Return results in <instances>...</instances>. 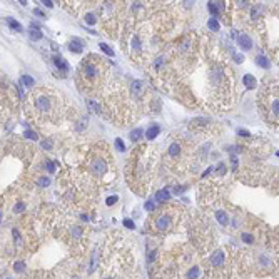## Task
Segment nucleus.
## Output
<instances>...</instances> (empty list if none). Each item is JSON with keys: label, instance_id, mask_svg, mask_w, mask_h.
I'll return each mask as SVG.
<instances>
[{"label": "nucleus", "instance_id": "nucleus-1", "mask_svg": "<svg viewBox=\"0 0 279 279\" xmlns=\"http://www.w3.org/2000/svg\"><path fill=\"white\" fill-rule=\"evenodd\" d=\"M269 90H271L269 95L263 94V97H261V100H263L261 107L264 112H268L269 121H279V87L272 85Z\"/></svg>", "mask_w": 279, "mask_h": 279}, {"label": "nucleus", "instance_id": "nucleus-2", "mask_svg": "<svg viewBox=\"0 0 279 279\" xmlns=\"http://www.w3.org/2000/svg\"><path fill=\"white\" fill-rule=\"evenodd\" d=\"M50 97H54V95H48V94H45V92H42V90H37L34 94V105L40 114L52 112V107H54V105H52Z\"/></svg>", "mask_w": 279, "mask_h": 279}, {"label": "nucleus", "instance_id": "nucleus-3", "mask_svg": "<svg viewBox=\"0 0 279 279\" xmlns=\"http://www.w3.org/2000/svg\"><path fill=\"white\" fill-rule=\"evenodd\" d=\"M82 72L87 80H90V82H95V79L99 77V67L95 64H92V62H85L82 65Z\"/></svg>", "mask_w": 279, "mask_h": 279}, {"label": "nucleus", "instance_id": "nucleus-4", "mask_svg": "<svg viewBox=\"0 0 279 279\" xmlns=\"http://www.w3.org/2000/svg\"><path fill=\"white\" fill-rule=\"evenodd\" d=\"M169 222H171L169 214H161L156 219V229H157V231H161V232H164L167 227H169Z\"/></svg>", "mask_w": 279, "mask_h": 279}, {"label": "nucleus", "instance_id": "nucleus-5", "mask_svg": "<svg viewBox=\"0 0 279 279\" xmlns=\"http://www.w3.org/2000/svg\"><path fill=\"white\" fill-rule=\"evenodd\" d=\"M92 169H94V172L97 176H104L105 171H107V162L97 157V161H94V164H92Z\"/></svg>", "mask_w": 279, "mask_h": 279}, {"label": "nucleus", "instance_id": "nucleus-6", "mask_svg": "<svg viewBox=\"0 0 279 279\" xmlns=\"http://www.w3.org/2000/svg\"><path fill=\"white\" fill-rule=\"evenodd\" d=\"M237 43H239V47L241 48H244V50H249V48L252 47V40H251V37L247 34H241L237 37Z\"/></svg>", "mask_w": 279, "mask_h": 279}, {"label": "nucleus", "instance_id": "nucleus-7", "mask_svg": "<svg viewBox=\"0 0 279 279\" xmlns=\"http://www.w3.org/2000/svg\"><path fill=\"white\" fill-rule=\"evenodd\" d=\"M69 48L72 52H75V54H80V52L84 50V43L80 40H77V39H74V40L69 42Z\"/></svg>", "mask_w": 279, "mask_h": 279}, {"label": "nucleus", "instance_id": "nucleus-8", "mask_svg": "<svg viewBox=\"0 0 279 279\" xmlns=\"http://www.w3.org/2000/svg\"><path fill=\"white\" fill-rule=\"evenodd\" d=\"M207 7H209V12H211L212 15H214V17H217V15H219V12L224 8V3H222V2H219V3H216V2H209V5H207Z\"/></svg>", "mask_w": 279, "mask_h": 279}, {"label": "nucleus", "instance_id": "nucleus-9", "mask_svg": "<svg viewBox=\"0 0 279 279\" xmlns=\"http://www.w3.org/2000/svg\"><path fill=\"white\" fill-rule=\"evenodd\" d=\"M159 132H161V127L156 126V124H152V126L147 129V132H145V137H147V139H156V137L159 135Z\"/></svg>", "mask_w": 279, "mask_h": 279}, {"label": "nucleus", "instance_id": "nucleus-10", "mask_svg": "<svg viewBox=\"0 0 279 279\" xmlns=\"http://www.w3.org/2000/svg\"><path fill=\"white\" fill-rule=\"evenodd\" d=\"M211 261H212V264H214V266H222V263H224V254H222V251H216L214 254H212Z\"/></svg>", "mask_w": 279, "mask_h": 279}, {"label": "nucleus", "instance_id": "nucleus-11", "mask_svg": "<svg viewBox=\"0 0 279 279\" xmlns=\"http://www.w3.org/2000/svg\"><path fill=\"white\" fill-rule=\"evenodd\" d=\"M54 62H55V65H57L60 70H64V72H67V70H69V64H67L64 59H62L60 55H55V57H54Z\"/></svg>", "mask_w": 279, "mask_h": 279}, {"label": "nucleus", "instance_id": "nucleus-12", "mask_svg": "<svg viewBox=\"0 0 279 279\" xmlns=\"http://www.w3.org/2000/svg\"><path fill=\"white\" fill-rule=\"evenodd\" d=\"M256 64H258L259 67H263V69H269V67H271L268 57H264V55H258V57H256Z\"/></svg>", "mask_w": 279, "mask_h": 279}, {"label": "nucleus", "instance_id": "nucleus-13", "mask_svg": "<svg viewBox=\"0 0 279 279\" xmlns=\"http://www.w3.org/2000/svg\"><path fill=\"white\" fill-rule=\"evenodd\" d=\"M29 32H30V37H32L34 40H40V39H42V32H40V30H39V27H37V25H32Z\"/></svg>", "mask_w": 279, "mask_h": 279}, {"label": "nucleus", "instance_id": "nucleus-14", "mask_svg": "<svg viewBox=\"0 0 279 279\" xmlns=\"http://www.w3.org/2000/svg\"><path fill=\"white\" fill-rule=\"evenodd\" d=\"M216 217H217L219 224H222V226H227L229 219H227V214H226L224 211H217V212H216Z\"/></svg>", "mask_w": 279, "mask_h": 279}, {"label": "nucleus", "instance_id": "nucleus-15", "mask_svg": "<svg viewBox=\"0 0 279 279\" xmlns=\"http://www.w3.org/2000/svg\"><path fill=\"white\" fill-rule=\"evenodd\" d=\"M242 82L246 84V87H247V89H252V87H256V84H258V82H256V79L252 77V75H249V74H247V75H244V79H242Z\"/></svg>", "mask_w": 279, "mask_h": 279}, {"label": "nucleus", "instance_id": "nucleus-16", "mask_svg": "<svg viewBox=\"0 0 279 279\" xmlns=\"http://www.w3.org/2000/svg\"><path fill=\"white\" fill-rule=\"evenodd\" d=\"M171 197V194H169V191H167V189H162V191H159L157 192V196H156V201H167V199Z\"/></svg>", "mask_w": 279, "mask_h": 279}, {"label": "nucleus", "instance_id": "nucleus-17", "mask_svg": "<svg viewBox=\"0 0 279 279\" xmlns=\"http://www.w3.org/2000/svg\"><path fill=\"white\" fill-rule=\"evenodd\" d=\"M179 154H181V145L177 144V142H174V144H172L171 147H169V156H172V157H177V156H179Z\"/></svg>", "mask_w": 279, "mask_h": 279}, {"label": "nucleus", "instance_id": "nucleus-18", "mask_svg": "<svg viewBox=\"0 0 279 279\" xmlns=\"http://www.w3.org/2000/svg\"><path fill=\"white\" fill-rule=\"evenodd\" d=\"M7 24H8V27H10L12 30H17V32H22V25H20L17 20H14V19H7Z\"/></svg>", "mask_w": 279, "mask_h": 279}, {"label": "nucleus", "instance_id": "nucleus-19", "mask_svg": "<svg viewBox=\"0 0 279 279\" xmlns=\"http://www.w3.org/2000/svg\"><path fill=\"white\" fill-rule=\"evenodd\" d=\"M20 84H24V85H27V87H32L34 85V79L30 77V75H22V77H20Z\"/></svg>", "mask_w": 279, "mask_h": 279}, {"label": "nucleus", "instance_id": "nucleus-20", "mask_svg": "<svg viewBox=\"0 0 279 279\" xmlns=\"http://www.w3.org/2000/svg\"><path fill=\"white\" fill-rule=\"evenodd\" d=\"M241 239L244 242H247V244H254V236L252 234H249V232H242L241 234Z\"/></svg>", "mask_w": 279, "mask_h": 279}, {"label": "nucleus", "instance_id": "nucleus-21", "mask_svg": "<svg viewBox=\"0 0 279 279\" xmlns=\"http://www.w3.org/2000/svg\"><path fill=\"white\" fill-rule=\"evenodd\" d=\"M207 27H209L211 30H219V22H217V19H211L209 22H207Z\"/></svg>", "mask_w": 279, "mask_h": 279}, {"label": "nucleus", "instance_id": "nucleus-22", "mask_svg": "<svg viewBox=\"0 0 279 279\" xmlns=\"http://www.w3.org/2000/svg\"><path fill=\"white\" fill-rule=\"evenodd\" d=\"M87 105H89V109H90L92 112H99V105H97V102H94V100L87 99Z\"/></svg>", "mask_w": 279, "mask_h": 279}, {"label": "nucleus", "instance_id": "nucleus-23", "mask_svg": "<svg viewBox=\"0 0 279 279\" xmlns=\"http://www.w3.org/2000/svg\"><path fill=\"white\" fill-rule=\"evenodd\" d=\"M116 149L119 152H124V150H126V144H124L122 139H116Z\"/></svg>", "mask_w": 279, "mask_h": 279}, {"label": "nucleus", "instance_id": "nucleus-24", "mask_svg": "<svg viewBox=\"0 0 279 279\" xmlns=\"http://www.w3.org/2000/svg\"><path fill=\"white\" fill-rule=\"evenodd\" d=\"M100 48H102V50H104V52H105V54H107L109 57H114V50H112V48H110V47L107 45V43H100Z\"/></svg>", "mask_w": 279, "mask_h": 279}, {"label": "nucleus", "instance_id": "nucleus-25", "mask_svg": "<svg viewBox=\"0 0 279 279\" xmlns=\"http://www.w3.org/2000/svg\"><path fill=\"white\" fill-rule=\"evenodd\" d=\"M140 135H142V129H134V130L130 132V139H132V140H137Z\"/></svg>", "mask_w": 279, "mask_h": 279}, {"label": "nucleus", "instance_id": "nucleus-26", "mask_svg": "<svg viewBox=\"0 0 279 279\" xmlns=\"http://www.w3.org/2000/svg\"><path fill=\"white\" fill-rule=\"evenodd\" d=\"M37 182H39V185H42V187H47V185L50 184V179H48V177H40Z\"/></svg>", "mask_w": 279, "mask_h": 279}, {"label": "nucleus", "instance_id": "nucleus-27", "mask_svg": "<svg viewBox=\"0 0 279 279\" xmlns=\"http://www.w3.org/2000/svg\"><path fill=\"white\" fill-rule=\"evenodd\" d=\"M14 269H15V271H19V272H22L25 269V264L22 263V261H17V263L14 264Z\"/></svg>", "mask_w": 279, "mask_h": 279}, {"label": "nucleus", "instance_id": "nucleus-28", "mask_svg": "<svg viewBox=\"0 0 279 279\" xmlns=\"http://www.w3.org/2000/svg\"><path fill=\"white\" fill-rule=\"evenodd\" d=\"M85 22H87L89 25H94L95 22H97V19H95V17L92 15V14H87V15H85Z\"/></svg>", "mask_w": 279, "mask_h": 279}, {"label": "nucleus", "instance_id": "nucleus-29", "mask_svg": "<svg viewBox=\"0 0 279 279\" xmlns=\"http://www.w3.org/2000/svg\"><path fill=\"white\" fill-rule=\"evenodd\" d=\"M27 139H32V140H37V134L35 132H32V130H25V134H24Z\"/></svg>", "mask_w": 279, "mask_h": 279}, {"label": "nucleus", "instance_id": "nucleus-30", "mask_svg": "<svg viewBox=\"0 0 279 279\" xmlns=\"http://www.w3.org/2000/svg\"><path fill=\"white\" fill-rule=\"evenodd\" d=\"M124 226H126L127 229H134L135 226H134V222H132L130 219H124Z\"/></svg>", "mask_w": 279, "mask_h": 279}, {"label": "nucleus", "instance_id": "nucleus-31", "mask_svg": "<svg viewBox=\"0 0 279 279\" xmlns=\"http://www.w3.org/2000/svg\"><path fill=\"white\" fill-rule=\"evenodd\" d=\"M154 207H156V202H154V201H147V202H145V209H147V211H152Z\"/></svg>", "mask_w": 279, "mask_h": 279}, {"label": "nucleus", "instance_id": "nucleus-32", "mask_svg": "<svg viewBox=\"0 0 279 279\" xmlns=\"http://www.w3.org/2000/svg\"><path fill=\"white\" fill-rule=\"evenodd\" d=\"M117 201H119V197H117V196H112V197H109V199H107V206H112V204H116Z\"/></svg>", "mask_w": 279, "mask_h": 279}, {"label": "nucleus", "instance_id": "nucleus-33", "mask_svg": "<svg viewBox=\"0 0 279 279\" xmlns=\"http://www.w3.org/2000/svg\"><path fill=\"white\" fill-rule=\"evenodd\" d=\"M40 145H42L43 149H47V150H48V149H52V140H43V142H42Z\"/></svg>", "mask_w": 279, "mask_h": 279}, {"label": "nucleus", "instance_id": "nucleus-34", "mask_svg": "<svg viewBox=\"0 0 279 279\" xmlns=\"http://www.w3.org/2000/svg\"><path fill=\"white\" fill-rule=\"evenodd\" d=\"M45 167H47V171H48V172H55V166H54V162H47V164H45Z\"/></svg>", "mask_w": 279, "mask_h": 279}, {"label": "nucleus", "instance_id": "nucleus-35", "mask_svg": "<svg viewBox=\"0 0 279 279\" xmlns=\"http://www.w3.org/2000/svg\"><path fill=\"white\" fill-rule=\"evenodd\" d=\"M237 134L241 135V137H251V134H249L247 130H244V129H239V130H237Z\"/></svg>", "mask_w": 279, "mask_h": 279}, {"label": "nucleus", "instance_id": "nucleus-36", "mask_svg": "<svg viewBox=\"0 0 279 279\" xmlns=\"http://www.w3.org/2000/svg\"><path fill=\"white\" fill-rule=\"evenodd\" d=\"M24 209H25V206L22 204V202H19V206H15V207H14V211H15V212H22Z\"/></svg>", "mask_w": 279, "mask_h": 279}, {"label": "nucleus", "instance_id": "nucleus-37", "mask_svg": "<svg viewBox=\"0 0 279 279\" xmlns=\"http://www.w3.org/2000/svg\"><path fill=\"white\" fill-rule=\"evenodd\" d=\"M34 14H35V15H39V17H45V14H43L40 8H35V10H34Z\"/></svg>", "mask_w": 279, "mask_h": 279}, {"label": "nucleus", "instance_id": "nucleus-38", "mask_svg": "<svg viewBox=\"0 0 279 279\" xmlns=\"http://www.w3.org/2000/svg\"><path fill=\"white\" fill-rule=\"evenodd\" d=\"M197 274H199V271H197V269H192V272H189V277H191V279H194V277L197 276Z\"/></svg>", "mask_w": 279, "mask_h": 279}, {"label": "nucleus", "instance_id": "nucleus-39", "mask_svg": "<svg viewBox=\"0 0 279 279\" xmlns=\"http://www.w3.org/2000/svg\"><path fill=\"white\" fill-rule=\"evenodd\" d=\"M234 57H236V59H234V60H236V62H237V64H241V62H242V55H239V54H236V55H234Z\"/></svg>", "mask_w": 279, "mask_h": 279}, {"label": "nucleus", "instance_id": "nucleus-40", "mask_svg": "<svg viewBox=\"0 0 279 279\" xmlns=\"http://www.w3.org/2000/svg\"><path fill=\"white\" fill-rule=\"evenodd\" d=\"M43 3H45V5H47L48 8H52V7H54V3H52L50 0H43Z\"/></svg>", "mask_w": 279, "mask_h": 279}, {"label": "nucleus", "instance_id": "nucleus-41", "mask_svg": "<svg viewBox=\"0 0 279 279\" xmlns=\"http://www.w3.org/2000/svg\"><path fill=\"white\" fill-rule=\"evenodd\" d=\"M105 279H112V277H105Z\"/></svg>", "mask_w": 279, "mask_h": 279}, {"label": "nucleus", "instance_id": "nucleus-42", "mask_svg": "<svg viewBox=\"0 0 279 279\" xmlns=\"http://www.w3.org/2000/svg\"><path fill=\"white\" fill-rule=\"evenodd\" d=\"M74 279H79V277H74Z\"/></svg>", "mask_w": 279, "mask_h": 279}]
</instances>
